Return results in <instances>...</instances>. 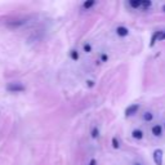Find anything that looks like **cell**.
I'll return each mask as SVG.
<instances>
[{
	"label": "cell",
	"mask_w": 165,
	"mask_h": 165,
	"mask_svg": "<svg viewBox=\"0 0 165 165\" xmlns=\"http://www.w3.org/2000/svg\"><path fill=\"white\" fill-rule=\"evenodd\" d=\"M5 89L9 93H22L26 90V86L21 81H10L5 85Z\"/></svg>",
	"instance_id": "obj_1"
},
{
	"label": "cell",
	"mask_w": 165,
	"mask_h": 165,
	"mask_svg": "<svg viewBox=\"0 0 165 165\" xmlns=\"http://www.w3.org/2000/svg\"><path fill=\"white\" fill-rule=\"evenodd\" d=\"M152 157H153V161H155L156 165H162V150H160V148L155 150Z\"/></svg>",
	"instance_id": "obj_2"
},
{
	"label": "cell",
	"mask_w": 165,
	"mask_h": 165,
	"mask_svg": "<svg viewBox=\"0 0 165 165\" xmlns=\"http://www.w3.org/2000/svg\"><path fill=\"white\" fill-rule=\"evenodd\" d=\"M139 110V105L138 103H134V105H130L126 110H125V116L126 117H130V116H133L134 114H137V111Z\"/></svg>",
	"instance_id": "obj_3"
},
{
	"label": "cell",
	"mask_w": 165,
	"mask_h": 165,
	"mask_svg": "<svg viewBox=\"0 0 165 165\" xmlns=\"http://www.w3.org/2000/svg\"><path fill=\"white\" fill-rule=\"evenodd\" d=\"M116 34L119 35V36H126L128 34H129V30L126 28V27H124V26H119L117 28H116Z\"/></svg>",
	"instance_id": "obj_4"
},
{
	"label": "cell",
	"mask_w": 165,
	"mask_h": 165,
	"mask_svg": "<svg viewBox=\"0 0 165 165\" xmlns=\"http://www.w3.org/2000/svg\"><path fill=\"white\" fill-rule=\"evenodd\" d=\"M131 137H133L134 139H142L143 138V131H142L141 129H134L133 131H131Z\"/></svg>",
	"instance_id": "obj_5"
},
{
	"label": "cell",
	"mask_w": 165,
	"mask_h": 165,
	"mask_svg": "<svg viewBox=\"0 0 165 165\" xmlns=\"http://www.w3.org/2000/svg\"><path fill=\"white\" fill-rule=\"evenodd\" d=\"M152 134L155 137H160L162 134V126L161 125H155L152 128Z\"/></svg>",
	"instance_id": "obj_6"
},
{
	"label": "cell",
	"mask_w": 165,
	"mask_h": 165,
	"mask_svg": "<svg viewBox=\"0 0 165 165\" xmlns=\"http://www.w3.org/2000/svg\"><path fill=\"white\" fill-rule=\"evenodd\" d=\"M160 35H161V31H156L155 34H153L152 36H151V41H150V47H153L155 45V43L159 40V38H160Z\"/></svg>",
	"instance_id": "obj_7"
},
{
	"label": "cell",
	"mask_w": 165,
	"mask_h": 165,
	"mask_svg": "<svg viewBox=\"0 0 165 165\" xmlns=\"http://www.w3.org/2000/svg\"><path fill=\"white\" fill-rule=\"evenodd\" d=\"M90 136H92V138H98L100 137V129H98L97 126H94L93 129H92V131H90Z\"/></svg>",
	"instance_id": "obj_8"
},
{
	"label": "cell",
	"mask_w": 165,
	"mask_h": 165,
	"mask_svg": "<svg viewBox=\"0 0 165 165\" xmlns=\"http://www.w3.org/2000/svg\"><path fill=\"white\" fill-rule=\"evenodd\" d=\"M129 5L131 8H139L141 7V0H129Z\"/></svg>",
	"instance_id": "obj_9"
},
{
	"label": "cell",
	"mask_w": 165,
	"mask_h": 165,
	"mask_svg": "<svg viewBox=\"0 0 165 165\" xmlns=\"http://www.w3.org/2000/svg\"><path fill=\"white\" fill-rule=\"evenodd\" d=\"M152 119H153V114H152V112L147 111V112L143 114V120H145V121H151Z\"/></svg>",
	"instance_id": "obj_10"
},
{
	"label": "cell",
	"mask_w": 165,
	"mask_h": 165,
	"mask_svg": "<svg viewBox=\"0 0 165 165\" xmlns=\"http://www.w3.org/2000/svg\"><path fill=\"white\" fill-rule=\"evenodd\" d=\"M94 4H95L94 0H88V2H85V3L83 4V8H84V9H89V8H92Z\"/></svg>",
	"instance_id": "obj_11"
},
{
	"label": "cell",
	"mask_w": 165,
	"mask_h": 165,
	"mask_svg": "<svg viewBox=\"0 0 165 165\" xmlns=\"http://www.w3.org/2000/svg\"><path fill=\"white\" fill-rule=\"evenodd\" d=\"M111 146H112L115 150H117V148L120 147V142H119V139H117L116 137H114V138L111 139Z\"/></svg>",
	"instance_id": "obj_12"
},
{
	"label": "cell",
	"mask_w": 165,
	"mask_h": 165,
	"mask_svg": "<svg viewBox=\"0 0 165 165\" xmlns=\"http://www.w3.org/2000/svg\"><path fill=\"white\" fill-rule=\"evenodd\" d=\"M70 57H71L74 61H78V59H79V53H78V50L72 49V50L70 52Z\"/></svg>",
	"instance_id": "obj_13"
},
{
	"label": "cell",
	"mask_w": 165,
	"mask_h": 165,
	"mask_svg": "<svg viewBox=\"0 0 165 165\" xmlns=\"http://www.w3.org/2000/svg\"><path fill=\"white\" fill-rule=\"evenodd\" d=\"M141 7L146 10V9H148L151 7V2H150V0H143V2H141Z\"/></svg>",
	"instance_id": "obj_14"
},
{
	"label": "cell",
	"mask_w": 165,
	"mask_h": 165,
	"mask_svg": "<svg viewBox=\"0 0 165 165\" xmlns=\"http://www.w3.org/2000/svg\"><path fill=\"white\" fill-rule=\"evenodd\" d=\"M90 50H92L90 44H84V52L85 53H90Z\"/></svg>",
	"instance_id": "obj_15"
},
{
	"label": "cell",
	"mask_w": 165,
	"mask_h": 165,
	"mask_svg": "<svg viewBox=\"0 0 165 165\" xmlns=\"http://www.w3.org/2000/svg\"><path fill=\"white\" fill-rule=\"evenodd\" d=\"M86 85L89 86V88H93V86L95 85V83H94L93 80H86Z\"/></svg>",
	"instance_id": "obj_16"
},
{
	"label": "cell",
	"mask_w": 165,
	"mask_h": 165,
	"mask_svg": "<svg viewBox=\"0 0 165 165\" xmlns=\"http://www.w3.org/2000/svg\"><path fill=\"white\" fill-rule=\"evenodd\" d=\"M107 59H108L107 54H102V56H101V61H102V62H107Z\"/></svg>",
	"instance_id": "obj_17"
},
{
	"label": "cell",
	"mask_w": 165,
	"mask_h": 165,
	"mask_svg": "<svg viewBox=\"0 0 165 165\" xmlns=\"http://www.w3.org/2000/svg\"><path fill=\"white\" fill-rule=\"evenodd\" d=\"M159 40H160V41H162V40H165V31H161V35H160V38H159Z\"/></svg>",
	"instance_id": "obj_18"
},
{
	"label": "cell",
	"mask_w": 165,
	"mask_h": 165,
	"mask_svg": "<svg viewBox=\"0 0 165 165\" xmlns=\"http://www.w3.org/2000/svg\"><path fill=\"white\" fill-rule=\"evenodd\" d=\"M89 165H97V160H95V159H92V160L89 161Z\"/></svg>",
	"instance_id": "obj_19"
},
{
	"label": "cell",
	"mask_w": 165,
	"mask_h": 165,
	"mask_svg": "<svg viewBox=\"0 0 165 165\" xmlns=\"http://www.w3.org/2000/svg\"><path fill=\"white\" fill-rule=\"evenodd\" d=\"M134 165H142V164H139V162H134Z\"/></svg>",
	"instance_id": "obj_20"
},
{
	"label": "cell",
	"mask_w": 165,
	"mask_h": 165,
	"mask_svg": "<svg viewBox=\"0 0 165 165\" xmlns=\"http://www.w3.org/2000/svg\"><path fill=\"white\" fill-rule=\"evenodd\" d=\"M162 10H164V12H165V5H162Z\"/></svg>",
	"instance_id": "obj_21"
},
{
	"label": "cell",
	"mask_w": 165,
	"mask_h": 165,
	"mask_svg": "<svg viewBox=\"0 0 165 165\" xmlns=\"http://www.w3.org/2000/svg\"><path fill=\"white\" fill-rule=\"evenodd\" d=\"M164 128H165V125H164Z\"/></svg>",
	"instance_id": "obj_22"
}]
</instances>
